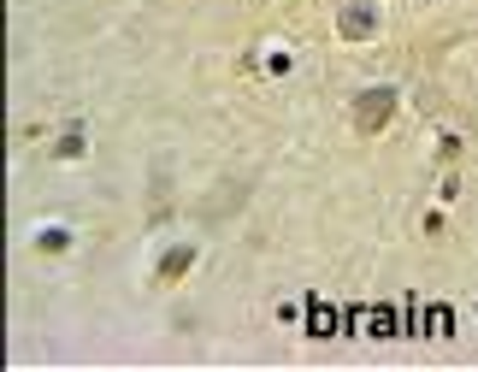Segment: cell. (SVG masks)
Instances as JSON below:
<instances>
[{
  "mask_svg": "<svg viewBox=\"0 0 478 372\" xmlns=\"http://www.w3.org/2000/svg\"><path fill=\"white\" fill-rule=\"evenodd\" d=\"M390 113H396V95H390V89H367V95L355 101V130H360V136L384 130Z\"/></svg>",
  "mask_w": 478,
  "mask_h": 372,
  "instance_id": "obj_1",
  "label": "cell"
},
{
  "mask_svg": "<svg viewBox=\"0 0 478 372\" xmlns=\"http://www.w3.org/2000/svg\"><path fill=\"white\" fill-rule=\"evenodd\" d=\"M337 319H343V314L313 295V302H307V337H337Z\"/></svg>",
  "mask_w": 478,
  "mask_h": 372,
  "instance_id": "obj_2",
  "label": "cell"
},
{
  "mask_svg": "<svg viewBox=\"0 0 478 372\" xmlns=\"http://www.w3.org/2000/svg\"><path fill=\"white\" fill-rule=\"evenodd\" d=\"M367 337H396V307H367Z\"/></svg>",
  "mask_w": 478,
  "mask_h": 372,
  "instance_id": "obj_3",
  "label": "cell"
},
{
  "mask_svg": "<svg viewBox=\"0 0 478 372\" xmlns=\"http://www.w3.org/2000/svg\"><path fill=\"white\" fill-rule=\"evenodd\" d=\"M425 331H431V337H455V314H449L443 302L425 307Z\"/></svg>",
  "mask_w": 478,
  "mask_h": 372,
  "instance_id": "obj_4",
  "label": "cell"
},
{
  "mask_svg": "<svg viewBox=\"0 0 478 372\" xmlns=\"http://www.w3.org/2000/svg\"><path fill=\"white\" fill-rule=\"evenodd\" d=\"M343 36H372V6H348L343 12Z\"/></svg>",
  "mask_w": 478,
  "mask_h": 372,
  "instance_id": "obj_5",
  "label": "cell"
},
{
  "mask_svg": "<svg viewBox=\"0 0 478 372\" xmlns=\"http://www.w3.org/2000/svg\"><path fill=\"white\" fill-rule=\"evenodd\" d=\"M190 260H195V248H190V243H183V248H171V254L160 260V278H178V272L190 266Z\"/></svg>",
  "mask_w": 478,
  "mask_h": 372,
  "instance_id": "obj_6",
  "label": "cell"
}]
</instances>
